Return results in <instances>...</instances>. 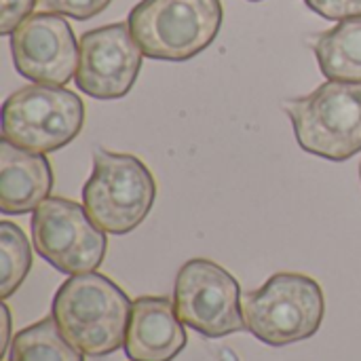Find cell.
I'll return each mask as SVG.
<instances>
[{"mask_svg": "<svg viewBox=\"0 0 361 361\" xmlns=\"http://www.w3.org/2000/svg\"><path fill=\"white\" fill-rule=\"evenodd\" d=\"M311 47L328 80L361 82V17L338 21L313 36Z\"/></svg>", "mask_w": 361, "mask_h": 361, "instance_id": "4fadbf2b", "label": "cell"}, {"mask_svg": "<svg viewBox=\"0 0 361 361\" xmlns=\"http://www.w3.org/2000/svg\"><path fill=\"white\" fill-rule=\"evenodd\" d=\"M144 51L129 23H110L89 30L78 42L76 87L95 99L125 97L142 70Z\"/></svg>", "mask_w": 361, "mask_h": 361, "instance_id": "9c48e42d", "label": "cell"}, {"mask_svg": "<svg viewBox=\"0 0 361 361\" xmlns=\"http://www.w3.org/2000/svg\"><path fill=\"white\" fill-rule=\"evenodd\" d=\"M36 254L63 275H85L106 258V233L89 218L85 205L49 197L32 216Z\"/></svg>", "mask_w": 361, "mask_h": 361, "instance_id": "52a82bcc", "label": "cell"}, {"mask_svg": "<svg viewBox=\"0 0 361 361\" xmlns=\"http://www.w3.org/2000/svg\"><path fill=\"white\" fill-rule=\"evenodd\" d=\"M157 182L150 169L133 154L97 148L93 173L85 182L82 201L89 218L110 235L135 231L150 214Z\"/></svg>", "mask_w": 361, "mask_h": 361, "instance_id": "5b68a950", "label": "cell"}, {"mask_svg": "<svg viewBox=\"0 0 361 361\" xmlns=\"http://www.w3.org/2000/svg\"><path fill=\"white\" fill-rule=\"evenodd\" d=\"M245 328L271 347H286L317 334L326 315L322 286L300 273H277L241 298Z\"/></svg>", "mask_w": 361, "mask_h": 361, "instance_id": "7a4b0ae2", "label": "cell"}, {"mask_svg": "<svg viewBox=\"0 0 361 361\" xmlns=\"http://www.w3.org/2000/svg\"><path fill=\"white\" fill-rule=\"evenodd\" d=\"M2 309V347H0V357H8V349H11V313H8V307L2 302L0 305Z\"/></svg>", "mask_w": 361, "mask_h": 361, "instance_id": "d6986e66", "label": "cell"}, {"mask_svg": "<svg viewBox=\"0 0 361 361\" xmlns=\"http://www.w3.org/2000/svg\"><path fill=\"white\" fill-rule=\"evenodd\" d=\"M222 17L220 0H142L127 23L146 57L186 61L216 40Z\"/></svg>", "mask_w": 361, "mask_h": 361, "instance_id": "3957f363", "label": "cell"}, {"mask_svg": "<svg viewBox=\"0 0 361 361\" xmlns=\"http://www.w3.org/2000/svg\"><path fill=\"white\" fill-rule=\"evenodd\" d=\"M36 0H2V19H0V34H13L34 11Z\"/></svg>", "mask_w": 361, "mask_h": 361, "instance_id": "ac0fdd59", "label": "cell"}, {"mask_svg": "<svg viewBox=\"0 0 361 361\" xmlns=\"http://www.w3.org/2000/svg\"><path fill=\"white\" fill-rule=\"evenodd\" d=\"M32 269V247L23 231L8 222H0V296L6 300L11 294L17 292V288L23 283L25 275Z\"/></svg>", "mask_w": 361, "mask_h": 361, "instance_id": "9a60e30c", "label": "cell"}, {"mask_svg": "<svg viewBox=\"0 0 361 361\" xmlns=\"http://www.w3.org/2000/svg\"><path fill=\"white\" fill-rule=\"evenodd\" d=\"M188 343L184 324L173 300L165 296H142L133 302L125 355L131 361H171Z\"/></svg>", "mask_w": 361, "mask_h": 361, "instance_id": "8fae6325", "label": "cell"}, {"mask_svg": "<svg viewBox=\"0 0 361 361\" xmlns=\"http://www.w3.org/2000/svg\"><path fill=\"white\" fill-rule=\"evenodd\" d=\"M38 2L51 13H59V15H68L72 19L85 21L106 11L112 0H38Z\"/></svg>", "mask_w": 361, "mask_h": 361, "instance_id": "2e32d148", "label": "cell"}, {"mask_svg": "<svg viewBox=\"0 0 361 361\" xmlns=\"http://www.w3.org/2000/svg\"><path fill=\"white\" fill-rule=\"evenodd\" d=\"M360 178H361V165H360Z\"/></svg>", "mask_w": 361, "mask_h": 361, "instance_id": "ffe728a7", "label": "cell"}, {"mask_svg": "<svg viewBox=\"0 0 361 361\" xmlns=\"http://www.w3.org/2000/svg\"><path fill=\"white\" fill-rule=\"evenodd\" d=\"M17 72L40 85L63 87L78 68V44L70 23L53 13L30 15L11 34Z\"/></svg>", "mask_w": 361, "mask_h": 361, "instance_id": "30bf717a", "label": "cell"}, {"mask_svg": "<svg viewBox=\"0 0 361 361\" xmlns=\"http://www.w3.org/2000/svg\"><path fill=\"white\" fill-rule=\"evenodd\" d=\"M173 305L180 322L205 338H224L247 330L239 281L212 260L195 258L178 271Z\"/></svg>", "mask_w": 361, "mask_h": 361, "instance_id": "ba28073f", "label": "cell"}, {"mask_svg": "<svg viewBox=\"0 0 361 361\" xmlns=\"http://www.w3.org/2000/svg\"><path fill=\"white\" fill-rule=\"evenodd\" d=\"M133 302L106 275L85 273L63 281L51 317L61 334L89 357H106L125 347Z\"/></svg>", "mask_w": 361, "mask_h": 361, "instance_id": "6da1fadb", "label": "cell"}, {"mask_svg": "<svg viewBox=\"0 0 361 361\" xmlns=\"http://www.w3.org/2000/svg\"><path fill=\"white\" fill-rule=\"evenodd\" d=\"M305 4L330 21L361 17V0H305Z\"/></svg>", "mask_w": 361, "mask_h": 361, "instance_id": "e0dca14e", "label": "cell"}, {"mask_svg": "<svg viewBox=\"0 0 361 361\" xmlns=\"http://www.w3.org/2000/svg\"><path fill=\"white\" fill-rule=\"evenodd\" d=\"M298 146L328 161L361 152V82L328 80L305 97L283 104Z\"/></svg>", "mask_w": 361, "mask_h": 361, "instance_id": "277c9868", "label": "cell"}, {"mask_svg": "<svg viewBox=\"0 0 361 361\" xmlns=\"http://www.w3.org/2000/svg\"><path fill=\"white\" fill-rule=\"evenodd\" d=\"M8 361H85V357L61 334L55 319L44 317L15 334Z\"/></svg>", "mask_w": 361, "mask_h": 361, "instance_id": "5bb4252c", "label": "cell"}, {"mask_svg": "<svg viewBox=\"0 0 361 361\" xmlns=\"http://www.w3.org/2000/svg\"><path fill=\"white\" fill-rule=\"evenodd\" d=\"M85 125L82 99L57 85H27L2 106V137L32 152H55L68 146Z\"/></svg>", "mask_w": 361, "mask_h": 361, "instance_id": "8992f818", "label": "cell"}, {"mask_svg": "<svg viewBox=\"0 0 361 361\" xmlns=\"http://www.w3.org/2000/svg\"><path fill=\"white\" fill-rule=\"evenodd\" d=\"M53 167L44 152L23 150L0 140V212L27 214L49 199Z\"/></svg>", "mask_w": 361, "mask_h": 361, "instance_id": "7c38bea8", "label": "cell"}, {"mask_svg": "<svg viewBox=\"0 0 361 361\" xmlns=\"http://www.w3.org/2000/svg\"><path fill=\"white\" fill-rule=\"evenodd\" d=\"M252 2H260V0H252Z\"/></svg>", "mask_w": 361, "mask_h": 361, "instance_id": "44dd1931", "label": "cell"}]
</instances>
